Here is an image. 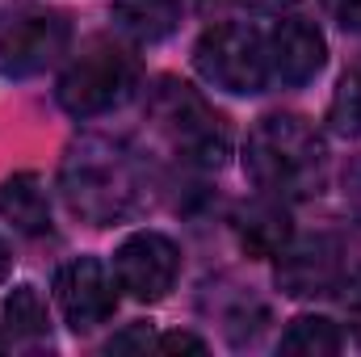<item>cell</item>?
Instances as JSON below:
<instances>
[{"label":"cell","mask_w":361,"mask_h":357,"mask_svg":"<svg viewBox=\"0 0 361 357\" xmlns=\"http://www.w3.org/2000/svg\"><path fill=\"white\" fill-rule=\"evenodd\" d=\"M336 290H341V307H345L349 324L361 332V269H353L349 277H341V282H336Z\"/></svg>","instance_id":"ac0fdd59"},{"label":"cell","mask_w":361,"mask_h":357,"mask_svg":"<svg viewBox=\"0 0 361 357\" xmlns=\"http://www.w3.org/2000/svg\"><path fill=\"white\" fill-rule=\"evenodd\" d=\"M72 47V21L63 13H34L0 25V76L4 80H30L59 63Z\"/></svg>","instance_id":"8992f818"},{"label":"cell","mask_w":361,"mask_h":357,"mask_svg":"<svg viewBox=\"0 0 361 357\" xmlns=\"http://www.w3.org/2000/svg\"><path fill=\"white\" fill-rule=\"evenodd\" d=\"M328 122L336 135L345 139H361V59L345 68V76L336 80L332 105H328Z\"/></svg>","instance_id":"2e32d148"},{"label":"cell","mask_w":361,"mask_h":357,"mask_svg":"<svg viewBox=\"0 0 361 357\" xmlns=\"http://www.w3.org/2000/svg\"><path fill=\"white\" fill-rule=\"evenodd\" d=\"M0 349H4V337H0Z\"/></svg>","instance_id":"d4e9b609"},{"label":"cell","mask_w":361,"mask_h":357,"mask_svg":"<svg viewBox=\"0 0 361 357\" xmlns=\"http://www.w3.org/2000/svg\"><path fill=\"white\" fill-rule=\"evenodd\" d=\"M55 303L72 332H92L118 311V282L97 257H76L55 273Z\"/></svg>","instance_id":"ba28073f"},{"label":"cell","mask_w":361,"mask_h":357,"mask_svg":"<svg viewBox=\"0 0 361 357\" xmlns=\"http://www.w3.org/2000/svg\"><path fill=\"white\" fill-rule=\"evenodd\" d=\"M193 68L206 85L231 92V97H257L269 85V42L252 25L219 21L197 38Z\"/></svg>","instance_id":"277c9868"},{"label":"cell","mask_w":361,"mask_h":357,"mask_svg":"<svg viewBox=\"0 0 361 357\" xmlns=\"http://www.w3.org/2000/svg\"><path fill=\"white\" fill-rule=\"evenodd\" d=\"M109 17L130 42L156 47L169 34H177L180 0H109Z\"/></svg>","instance_id":"8fae6325"},{"label":"cell","mask_w":361,"mask_h":357,"mask_svg":"<svg viewBox=\"0 0 361 357\" xmlns=\"http://www.w3.org/2000/svg\"><path fill=\"white\" fill-rule=\"evenodd\" d=\"M21 4H30V0H0V17H8V13H17Z\"/></svg>","instance_id":"7402d4cb"},{"label":"cell","mask_w":361,"mask_h":357,"mask_svg":"<svg viewBox=\"0 0 361 357\" xmlns=\"http://www.w3.org/2000/svg\"><path fill=\"white\" fill-rule=\"evenodd\" d=\"M341 345H345L341 328L332 320H324V315H298V320H290V328L277 341V349L290 357H332V353H341Z\"/></svg>","instance_id":"5bb4252c"},{"label":"cell","mask_w":361,"mask_h":357,"mask_svg":"<svg viewBox=\"0 0 361 357\" xmlns=\"http://www.w3.org/2000/svg\"><path fill=\"white\" fill-rule=\"evenodd\" d=\"M328 63V42L315 21L307 17H286L269 34V76H277L286 89L311 85Z\"/></svg>","instance_id":"30bf717a"},{"label":"cell","mask_w":361,"mask_h":357,"mask_svg":"<svg viewBox=\"0 0 361 357\" xmlns=\"http://www.w3.org/2000/svg\"><path fill=\"white\" fill-rule=\"evenodd\" d=\"M319 4H324V13H328L341 30L361 34V0H319Z\"/></svg>","instance_id":"d6986e66"},{"label":"cell","mask_w":361,"mask_h":357,"mask_svg":"<svg viewBox=\"0 0 361 357\" xmlns=\"http://www.w3.org/2000/svg\"><path fill=\"white\" fill-rule=\"evenodd\" d=\"M341 282V244L328 236H302V240H286V248L277 253V286L290 298H315V294H332Z\"/></svg>","instance_id":"9c48e42d"},{"label":"cell","mask_w":361,"mask_h":357,"mask_svg":"<svg viewBox=\"0 0 361 357\" xmlns=\"http://www.w3.org/2000/svg\"><path fill=\"white\" fill-rule=\"evenodd\" d=\"M252 4H265L269 8V4H290V0H252Z\"/></svg>","instance_id":"cb8c5ba5"},{"label":"cell","mask_w":361,"mask_h":357,"mask_svg":"<svg viewBox=\"0 0 361 357\" xmlns=\"http://www.w3.org/2000/svg\"><path fill=\"white\" fill-rule=\"evenodd\" d=\"M8 269H13V248H8V240L0 236V286L8 282Z\"/></svg>","instance_id":"44dd1931"},{"label":"cell","mask_w":361,"mask_h":357,"mask_svg":"<svg viewBox=\"0 0 361 357\" xmlns=\"http://www.w3.org/2000/svg\"><path fill=\"white\" fill-rule=\"evenodd\" d=\"M156 341H152V328L147 324H130L126 332H118L109 341V353H147Z\"/></svg>","instance_id":"e0dca14e"},{"label":"cell","mask_w":361,"mask_h":357,"mask_svg":"<svg viewBox=\"0 0 361 357\" xmlns=\"http://www.w3.org/2000/svg\"><path fill=\"white\" fill-rule=\"evenodd\" d=\"M240 240L257 257H277L290 240V219L277 202H257L240 214Z\"/></svg>","instance_id":"4fadbf2b"},{"label":"cell","mask_w":361,"mask_h":357,"mask_svg":"<svg viewBox=\"0 0 361 357\" xmlns=\"http://www.w3.org/2000/svg\"><path fill=\"white\" fill-rule=\"evenodd\" d=\"M59 189L72 214H80L92 227H109L135 214L143 202V177H139L135 156H126L109 139H80L63 156Z\"/></svg>","instance_id":"7a4b0ae2"},{"label":"cell","mask_w":361,"mask_h":357,"mask_svg":"<svg viewBox=\"0 0 361 357\" xmlns=\"http://www.w3.org/2000/svg\"><path fill=\"white\" fill-rule=\"evenodd\" d=\"M214 4H223V0H197V8H214Z\"/></svg>","instance_id":"603a6c76"},{"label":"cell","mask_w":361,"mask_h":357,"mask_svg":"<svg viewBox=\"0 0 361 357\" xmlns=\"http://www.w3.org/2000/svg\"><path fill=\"white\" fill-rule=\"evenodd\" d=\"M135 85H139V68L122 47L89 42L59 76L55 97L72 118H101V114L118 109L135 92Z\"/></svg>","instance_id":"5b68a950"},{"label":"cell","mask_w":361,"mask_h":357,"mask_svg":"<svg viewBox=\"0 0 361 357\" xmlns=\"http://www.w3.org/2000/svg\"><path fill=\"white\" fill-rule=\"evenodd\" d=\"M156 349H164V353H206V341L193 337V332H169V337L156 341Z\"/></svg>","instance_id":"ffe728a7"},{"label":"cell","mask_w":361,"mask_h":357,"mask_svg":"<svg viewBox=\"0 0 361 357\" xmlns=\"http://www.w3.org/2000/svg\"><path fill=\"white\" fill-rule=\"evenodd\" d=\"M147 118L156 122V131L164 135V143L180 160L197 169H223V160L231 156L227 122L185 80H173V76L156 80V89L147 92Z\"/></svg>","instance_id":"3957f363"},{"label":"cell","mask_w":361,"mask_h":357,"mask_svg":"<svg viewBox=\"0 0 361 357\" xmlns=\"http://www.w3.org/2000/svg\"><path fill=\"white\" fill-rule=\"evenodd\" d=\"M0 219L25 236H42L51 227V198L38 173H13L0 181Z\"/></svg>","instance_id":"7c38bea8"},{"label":"cell","mask_w":361,"mask_h":357,"mask_svg":"<svg viewBox=\"0 0 361 357\" xmlns=\"http://www.w3.org/2000/svg\"><path fill=\"white\" fill-rule=\"evenodd\" d=\"M4 324H8V332L13 337H21V341H34V337H47V303H42V294L34 290V286H13L8 290V298H4Z\"/></svg>","instance_id":"9a60e30c"},{"label":"cell","mask_w":361,"mask_h":357,"mask_svg":"<svg viewBox=\"0 0 361 357\" xmlns=\"http://www.w3.org/2000/svg\"><path fill=\"white\" fill-rule=\"evenodd\" d=\"M244 169L269 198H311L328 181V143L298 114H269L248 131Z\"/></svg>","instance_id":"6da1fadb"},{"label":"cell","mask_w":361,"mask_h":357,"mask_svg":"<svg viewBox=\"0 0 361 357\" xmlns=\"http://www.w3.org/2000/svg\"><path fill=\"white\" fill-rule=\"evenodd\" d=\"M180 248L160 231H135L114 253V282L139 303H160L177 286Z\"/></svg>","instance_id":"52a82bcc"}]
</instances>
